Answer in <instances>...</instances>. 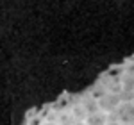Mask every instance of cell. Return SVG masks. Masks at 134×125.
<instances>
[{
    "label": "cell",
    "instance_id": "cell-1",
    "mask_svg": "<svg viewBox=\"0 0 134 125\" xmlns=\"http://www.w3.org/2000/svg\"><path fill=\"white\" fill-rule=\"evenodd\" d=\"M114 118H116L122 125L134 123V104H132V102L120 104V107H118L116 113H114Z\"/></svg>",
    "mask_w": 134,
    "mask_h": 125
},
{
    "label": "cell",
    "instance_id": "cell-2",
    "mask_svg": "<svg viewBox=\"0 0 134 125\" xmlns=\"http://www.w3.org/2000/svg\"><path fill=\"white\" fill-rule=\"evenodd\" d=\"M98 104H100V111L107 115V113H116V109L120 107V100H118L116 95L107 93V95H104L102 100H98Z\"/></svg>",
    "mask_w": 134,
    "mask_h": 125
},
{
    "label": "cell",
    "instance_id": "cell-6",
    "mask_svg": "<svg viewBox=\"0 0 134 125\" xmlns=\"http://www.w3.org/2000/svg\"><path fill=\"white\" fill-rule=\"evenodd\" d=\"M125 125H134V123H125Z\"/></svg>",
    "mask_w": 134,
    "mask_h": 125
},
{
    "label": "cell",
    "instance_id": "cell-5",
    "mask_svg": "<svg viewBox=\"0 0 134 125\" xmlns=\"http://www.w3.org/2000/svg\"><path fill=\"white\" fill-rule=\"evenodd\" d=\"M73 125H86V122H81V120H79V122H75Z\"/></svg>",
    "mask_w": 134,
    "mask_h": 125
},
{
    "label": "cell",
    "instance_id": "cell-4",
    "mask_svg": "<svg viewBox=\"0 0 134 125\" xmlns=\"http://www.w3.org/2000/svg\"><path fill=\"white\" fill-rule=\"evenodd\" d=\"M107 125H122V123H120V122H118L116 118H113V120L109 118V123H107Z\"/></svg>",
    "mask_w": 134,
    "mask_h": 125
},
{
    "label": "cell",
    "instance_id": "cell-3",
    "mask_svg": "<svg viewBox=\"0 0 134 125\" xmlns=\"http://www.w3.org/2000/svg\"><path fill=\"white\" fill-rule=\"evenodd\" d=\"M86 125H107L109 123V115H105V113H95V115H90L86 116Z\"/></svg>",
    "mask_w": 134,
    "mask_h": 125
}]
</instances>
